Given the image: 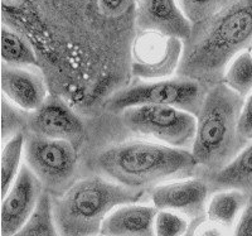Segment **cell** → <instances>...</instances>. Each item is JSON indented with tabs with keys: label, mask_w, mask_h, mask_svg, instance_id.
Instances as JSON below:
<instances>
[{
	"label": "cell",
	"mask_w": 252,
	"mask_h": 236,
	"mask_svg": "<svg viewBox=\"0 0 252 236\" xmlns=\"http://www.w3.org/2000/svg\"><path fill=\"white\" fill-rule=\"evenodd\" d=\"M207 91L197 80L178 76L170 80H159L134 85L120 90L107 100L111 111H123L140 105H169L197 116Z\"/></svg>",
	"instance_id": "obj_6"
},
{
	"label": "cell",
	"mask_w": 252,
	"mask_h": 236,
	"mask_svg": "<svg viewBox=\"0 0 252 236\" xmlns=\"http://www.w3.org/2000/svg\"><path fill=\"white\" fill-rule=\"evenodd\" d=\"M155 235L179 236L188 233V221L183 215L170 210H159L154 222Z\"/></svg>",
	"instance_id": "obj_21"
},
{
	"label": "cell",
	"mask_w": 252,
	"mask_h": 236,
	"mask_svg": "<svg viewBox=\"0 0 252 236\" xmlns=\"http://www.w3.org/2000/svg\"><path fill=\"white\" fill-rule=\"evenodd\" d=\"M245 99L224 82H217L207 91L190 148L198 167L216 172L249 144L238 132Z\"/></svg>",
	"instance_id": "obj_3"
},
{
	"label": "cell",
	"mask_w": 252,
	"mask_h": 236,
	"mask_svg": "<svg viewBox=\"0 0 252 236\" xmlns=\"http://www.w3.org/2000/svg\"><path fill=\"white\" fill-rule=\"evenodd\" d=\"M98 3L105 14L118 15L125 12L129 4L131 3V0H98Z\"/></svg>",
	"instance_id": "obj_25"
},
{
	"label": "cell",
	"mask_w": 252,
	"mask_h": 236,
	"mask_svg": "<svg viewBox=\"0 0 252 236\" xmlns=\"http://www.w3.org/2000/svg\"><path fill=\"white\" fill-rule=\"evenodd\" d=\"M223 82L244 98H247L251 94L252 55L247 49L231 61L224 72Z\"/></svg>",
	"instance_id": "obj_20"
},
{
	"label": "cell",
	"mask_w": 252,
	"mask_h": 236,
	"mask_svg": "<svg viewBox=\"0 0 252 236\" xmlns=\"http://www.w3.org/2000/svg\"><path fill=\"white\" fill-rule=\"evenodd\" d=\"M235 235H252V195L233 230Z\"/></svg>",
	"instance_id": "obj_24"
},
{
	"label": "cell",
	"mask_w": 252,
	"mask_h": 236,
	"mask_svg": "<svg viewBox=\"0 0 252 236\" xmlns=\"http://www.w3.org/2000/svg\"><path fill=\"white\" fill-rule=\"evenodd\" d=\"M250 197L251 195L237 190L216 191L207 204L206 213L209 221L217 228L229 229L236 226Z\"/></svg>",
	"instance_id": "obj_16"
},
{
	"label": "cell",
	"mask_w": 252,
	"mask_h": 236,
	"mask_svg": "<svg viewBox=\"0 0 252 236\" xmlns=\"http://www.w3.org/2000/svg\"><path fill=\"white\" fill-rule=\"evenodd\" d=\"M136 28L140 32H157L186 42L193 31V23L178 0H138Z\"/></svg>",
	"instance_id": "obj_11"
},
{
	"label": "cell",
	"mask_w": 252,
	"mask_h": 236,
	"mask_svg": "<svg viewBox=\"0 0 252 236\" xmlns=\"http://www.w3.org/2000/svg\"><path fill=\"white\" fill-rule=\"evenodd\" d=\"M211 187L207 179L187 178L158 184L152 191V201L158 210H170L183 216L199 220L208 204Z\"/></svg>",
	"instance_id": "obj_10"
},
{
	"label": "cell",
	"mask_w": 252,
	"mask_h": 236,
	"mask_svg": "<svg viewBox=\"0 0 252 236\" xmlns=\"http://www.w3.org/2000/svg\"><path fill=\"white\" fill-rule=\"evenodd\" d=\"M0 85L4 98L20 110L35 111L46 101L47 90L43 80L22 66H12L3 62Z\"/></svg>",
	"instance_id": "obj_12"
},
{
	"label": "cell",
	"mask_w": 252,
	"mask_h": 236,
	"mask_svg": "<svg viewBox=\"0 0 252 236\" xmlns=\"http://www.w3.org/2000/svg\"><path fill=\"white\" fill-rule=\"evenodd\" d=\"M123 123L132 133L174 148L190 149L197 116L169 105H140L123 110Z\"/></svg>",
	"instance_id": "obj_5"
},
{
	"label": "cell",
	"mask_w": 252,
	"mask_h": 236,
	"mask_svg": "<svg viewBox=\"0 0 252 236\" xmlns=\"http://www.w3.org/2000/svg\"><path fill=\"white\" fill-rule=\"evenodd\" d=\"M43 183L31 168L23 164L12 187L1 199L0 210V235H18L43 193Z\"/></svg>",
	"instance_id": "obj_9"
},
{
	"label": "cell",
	"mask_w": 252,
	"mask_h": 236,
	"mask_svg": "<svg viewBox=\"0 0 252 236\" xmlns=\"http://www.w3.org/2000/svg\"><path fill=\"white\" fill-rule=\"evenodd\" d=\"M228 1L229 0H178V3L193 26L211 17Z\"/></svg>",
	"instance_id": "obj_22"
},
{
	"label": "cell",
	"mask_w": 252,
	"mask_h": 236,
	"mask_svg": "<svg viewBox=\"0 0 252 236\" xmlns=\"http://www.w3.org/2000/svg\"><path fill=\"white\" fill-rule=\"evenodd\" d=\"M97 166L107 178L139 190L189 176L198 167L190 149L146 140L107 148L98 156Z\"/></svg>",
	"instance_id": "obj_2"
},
{
	"label": "cell",
	"mask_w": 252,
	"mask_h": 236,
	"mask_svg": "<svg viewBox=\"0 0 252 236\" xmlns=\"http://www.w3.org/2000/svg\"><path fill=\"white\" fill-rule=\"evenodd\" d=\"M26 134L23 132L15 133L5 141L1 150L0 159V183H1V197L12 187L13 182L19 174L23 167L22 159L24 157V147H26Z\"/></svg>",
	"instance_id": "obj_17"
},
{
	"label": "cell",
	"mask_w": 252,
	"mask_h": 236,
	"mask_svg": "<svg viewBox=\"0 0 252 236\" xmlns=\"http://www.w3.org/2000/svg\"><path fill=\"white\" fill-rule=\"evenodd\" d=\"M238 132L246 141H252V92L245 99L238 123Z\"/></svg>",
	"instance_id": "obj_23"
},
{
	"label": "cell",
	"mask_w": 252,
	"mask_h": 236,
	"mask_svg": "<svg viewBox=\"0 0 252 236\" xmlns=\"http://www.w3.org/2000/svg\"><path fill=\"white\" fill-rule=\"evenodd\" d=\"M57 224L55 217V206L51 199V195L46 191L40 195L39 201L37 206L32 212L31 217L23 229L19 231L18 235L31 236V235H42V236H53L58 235Z\"/></svg>",
	"instance_id": "obj_18"
},
{
	"label": "cell",
	"mask_w": 252,
	"mask_h": 236,
	"mask_svg": "<svg viewBox=\"0 0 252 236\" xmlns=\"http://www.w3.org/2000/svg\"><path fill=\"white\" fill-rule=\"evenodd\" d=\"M213 191L237 190L252 195V141L220 169L207 178Z\"/></svg>",
	"instance_id": "obj_15"
},
{
	"label": "cell",
	"mask_w": 252,
	"mask_h": 236,
	"mask_svg": "<svg viewBox=\"0 0 252 236\" xmlns=\"http://www.w3.org/2000/svg\"><path fill=\"white\" fill-rule=\"evenodd\" d=\"M252 46V0H229L193 26L184 42L177 73L202 84H217L231 61Z\"/></svg>",
	"instance_id": "obj_1"
},
{
	"label": "cell",
	"mask_w": 252,
	"mask_h": 236,
	"mask_svg": "<svg viewBox=\"0 0 252 236\" xmlns=\"http://www.w3.org/2000/svg\"><path fill=\"white\" fill-rule=\"evenodd\" d=\"M135 1H138V0H135Z\"/></svg>",
	"instance_id": "obj_26"
},
{
	"label": "cell",
	"mask_w": 252,
	"mask_h": 236,
	"mask_svg": "<svg viewBox=\"0 0 252 236\" xmlns=\"http://www.w3.org/2000/svg\"><path fill=\"white\" fill-rule=\"evenodd\" d=\"M1 60L12 66H37L38 61L34 51L19 34L1 27Z\"/></svg>",
	"instance_id": "obj_19"
},
{
	"label": "cell",
	"mask_w": 252,
	"mask_h": 236,
	"mask_svg": "<svg viewBox=\"0 0 252 236\" xmlns=\"http://www.w3.org/2000/svg\"><path fill=\"white\" fill-rule=\"evenodd\" d=\"M144 190L131 188L107 177L92 176L72 184L53 202L58 233L63 235H96L112 210L139 202Z\"/></svg>",
	"instance_id": "obj_4"
},
{
	"label": "cell",
	"mask_w": 252,
	"mask_h": 236,
	"mask_svg": "<svg viewBox=\"0 0 252 236\" xmlns=\"http://www.w3.org/2000/svg\"><path fill=\"white\" fill-rule=\"evenodd\" d=\"M184 42L157 32H140L134 44V65L136 76L160 78L174 73L181 64Z\"/></svg>",
	"instance_id": "obj_8"
},
{
	"label": "cell",
	"mask_w": 252,
	"mask_h": 236,
	"mask_svg": "<svg viewBox=\"0 0 252 236\" xmlns=\"http://www.w3.org/2000/svg\"><path fill=\"white\" fill-rule=\"evenodd\" d=\"M158 211L155 206L136 202L121 204L107 215L100 234L107 236H150L155 234L154 222Z\"/></svg>",
	"instance_id": "obj_13"
},
{
	"label": "cell",
	"mask_w": 252,
	"mask_h": 236,
	"mask_svg": "<svg viewBox=\"0 0 252 236\" xmlns=\"http://www.w3.org/2000/svg\"><path fill=\"white\" fill-rule=\"evenodd\" d=\"M26 163L40 182L58 188L71 179L76 169V152L67 139L31 134L24 147Z\"/></svg>",
	"instance_id": "obj_7"
},
{
	"label": "cell",
	"mask_w": 252,
	"mask_h": 236,
	"mask_svg": "<svg viewBox=\"0 0 252 236\" xmlns=\"http://www.w3.org/2000/svg\"><path fill=\"white\" fill-rule=\"evenodd\" d=\"M33 112L31 129L34 134L67 140L77 138L82 134L83 127L81 120L61 101L49 99Z\"/></svg>",
	"instance_id": "obj_14"
}]
</instances>
